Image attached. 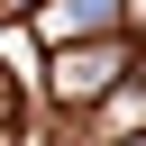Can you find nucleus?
<instances>
[{
	"instance_id": "f257e3e1",
	"label": "nucleus",
	"mask_w": 146,
	"mask_h": 146,
	"mask_svg": "<svg viewBox=\"0 0 146 146\" xmlns=\"http://www.w3.org/2000/svg\"><path fill=\"white\" fill-rule=\"evenodd\" d=\"M128 73V36H82V46H55V100L64 110H91L110 100Z\"/></svg>"
},
{
	"instance_id": "f03ea898",
	"label": "nucleus",
	"mask_w": 146,
	"mask_h": 146,
	"mask_svg": "<svg viewBox=\"0 0 146 146\" xmlns=\"http://www.w3.org/2000/svg\"><path fill=\"white\" fill-rule=\"evenodd\" d=\"M27 18H36V36H46V46H82V36H119V18H128V9H119V0H36Z\"/></svg>"
},
{
	"instance_id": "7ed1b4c3",
	"label": "nucleus",
	"mask_w": 146,
	"mask_h": 146,
	"mask_svg": "<svg viewBox=\"0 0 146 146\" xmlns=\"http://www.w3.org/2000/svg\"><path fill=\"white\" fill-rule=\"evenodd\" d=\"M0 128H9V73H0Z\"/></svg>"
}]
</instances>
